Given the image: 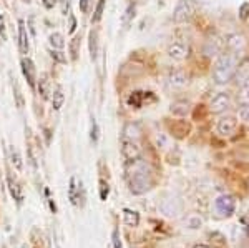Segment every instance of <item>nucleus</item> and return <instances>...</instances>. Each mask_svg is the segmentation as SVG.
Listing matches in <instances>:
<instances>
[{
  "mask_svg": "<svg viewBox=\"0 0 249 248\" xmlns=\"http://www.w3.org/2000/svg\"><path fill=\"white\" fill-rule=\"evenodd\" d=\"M48 42H50L52 49L62 50L63 47H65V38H63V35L60 34V32H53V34L50 35V38H48Z\"/></svg>",
  "mask_w": 249,
  "mask_h": 248,
  "instance_id": "nucleus-21",
  "label": "nucleus"
},
{
  "mask_svg": "<svg viewBox=\"0 0 249 248\" xmlns=\"http://www.w3.org/2000/svg\"><path fill=\"white\" fill-rule=\"evenodd\" d=\"M7 185H9L10 195L14 197V200H17V203L20 205V203H22V200H23V195H22V189H20L17 180L12 178L10 175H9V177H7Z\"/></svg>",
  "mask_w": 249,
  "mask_h": 248,
  "instance_id": "nucleus-17",
  "label": "nucleus"
},
{
  "mask_svg": "<svg viewBox=\"0 0 249 248\" xmlns=\"http://www.w3.org/2000/svg\"><path fill=\"white\" fill-rule=\"evenodd\" d=\"M63 102H65V95H63L62 89H58L52 94V107H53L55 110H60L63 107Z\"/></svg>",
  "mask_w": 249,
  "mask_h": 248,
  "instance_id": "nucleus-22",
  "label": "nucleus"
},
{
  "mask_svg": "<svg viewBox=\"0 0 249 248\" xmlns=\"http://www.w3.org/2000/svg\"><path fill=\"white\" fill-rule=\"evenodd\" d=\"M244 47H246V42H244V38L238 34H232L226 38V49L228 50H232V52H236V54H239Z\"/></svg>",
  "mask_w": 249,
  "mask_h": 248,
  "instance_id": "nucleus-14",
  "label": "nucleus"
},
{
  "mask_svg": "<svg viewBox=\"0 0 249 248\" xmlns=\"http://www.w3.org/2000/svg\"><path fill=\"white\" fill-rule=\"evenodd\" d=\"M163 2H166V0H160V3H163Z\"/></svg>",
  "mask_w": 249,
  "mask_h": 248,
  "instance_id": "nucleus-43",
  "label": "nucleus"
},
{
  "mask_svg": "<svg viewBox=\"0 0 249 248\" xmlns=\"http://www.w3.org/2000/svg\"><path fill=\"white\" fill-rule=\"evenodd\" d=\"M0 42H3V40H2V37H0Z\"/></svg>",
  "mask_w": 249,
  "mask_h": 248,
  "instance_id": "nucleus-44",
  "label": "nucleus"
},
{
  "mask_svg": "<svg viewBox=\"0 0 249 248\" xmlns=\"http://www.w3.org/2000/svg\"><path fill=\"white\" fill-rule=\"evenodd\" d=\"M90 2L91 0H80V10H82L83 14H87L88 9H90Z\"/></svg>",
  "mask_w": 249,
  "mask_h": 248,
  "instance_id": "nucleus-38",
  "label": "nucleus"
},
{
  "mask_svg": "<svg viewBox=\"0 0 249 248\" xmlns=\"http://www.w3.org/2000/svg\"><path fill=\"white\" fill-rule=\"evenodd\" d=\"M68 200L73 207H82L85 200V191H83L82 182L77 177H71L68 183Z\"/></svg>",
  "mask_w": 249,
  "mask_h": 248,
  "instance_id": "nucleus-5",
  "label": "nucleus"
},
{
  "mask_svg": "<svg viewBox=\"0 0 249 248\" xmlns=\"http://www.w3.org/2000/svg\"><path fill=\"white\" fill-rule=\"evenodd\" d=\"M214 210L221 218H228L234 213L236 210V200L231 195H221L214 200Z\"/></svg>",
  "mask_w": 249,
  "mask_h": 248,
  "instance_id": "nucleus-4",
  "label": "nucleus"
},
{
  "mask_svg": "<svg viewBox=\"0 0 249 248\" xmlns=\"http://www.w3.org/2000/svg\"><path fill=\"white\" fill-rule=\"evenodd\" d=\"M196 9H198V5H196L195 0H179L175 7V12H173V19L178 23L190 22L195 17Z\"/></svg>",
  "mask_w": 249,
  "mask_h": 248,
  "instance_id": "nucleus-3",
  "label": "nucleus"
},
{
  "mask_svg": "<svg viewBox=\"0 0 249 248\" xmlns=\"http://www.w3.org/2000/svg\"><path fill=\"white\" fill-rule=\"evenodd\" d=\"M168 55L175 60H184L190 55V49H188V45L183 42H173L171 45L168 47Z\"/></svg>",
  "mask_w": 249,
  "mask_h": 248,
  "instance_id": "nucleus-12",
  "label": "nucleus"
},
{
  "mask_svg": "<svg viewBox=\"0 0 249 248\" xmlns=\"http://www.w3.org/2000/svg\"><path fill=\"white\" fill-rule=\"evenodd\" d=\"M88 49H90L91 60H96L98 57V30H91L88 35Z\"/></svg>",
  "mask_w": 249,
  "mask_h": 248,
  "instance_id": "nucleus-18",
  "label": "nucleus"
},
{
  "mask_svg": "<svg viewBox=\"0 0 249 248\" xmlns=\"http://www.w3.org/2000/svg\"><path fill=\"white\" fill-rule=\"evenodd\" d=\"M111 247L113 248H123V242L122 237H120V230L115 229L113 233H111Z\"/></svg>",
  "mask_w": 249,
  "mask_h": 248,
  "instance_id": "nucleus-33",
  "label": "nucleus"
},
{
  "mask_svg": "<svg viewBox=\"0 0 249 248\" xmlns=\"http://www.w3.org/2000/svg\"><path fill=\"white\" fill-rule=\"evenodd\" d=\"M188 102H175L171 103V112L176 115H186L188 114Z\"/></svg>",
  "mask_w": 249,
  "mask_h": 248,
  "instance_id": "nucleus-27",
  "label": "nucleus"
},
{
  "mask_svg": "<svg viewBox=\"0 0 249 248\" xmlns=\"http://www.w3.org/2000/svg\"><path fill=\"white\" fill-rule=\"evenodd\" d=\"M168 82H170L171 87H184V85H188V75L184 74L183 70H175L170 74Z\"/></svg>",
  "mask_w": 249,
  "mask_h": 248,
  "instance_id": "nucleus-16",
  "label": "nucleus"
},
{
  "mask_svg": "<svg viewBox=\"0 0 249 248\" xmlns=\"http://www.w3.org/2000/svg\"><path fill=\"white\" fill-rule=\"evenodd\" d=\"M42 2H43V5H45V9L52 10L55 5H57V2H58V0H42Z\"/></svg>",
  "mask_w": 249,
  "mask_h": 248,
  "instance_id": "nucleus-39",
  "label": "nucleus"
},
{
  "mask_svg": "<svg viewBox=\"0 0 249 248\" xmlns=\"http://www.w3.org/2000/svg\"><path fill=\"white\" fill-rule=\"evenodd\" d=\"M12 87H14L15 100H17V107H18V109H23V97H22V92H20L18 83L17 82H12Z\"/></svg>",
  "mask_w": 249,
  "mask_h": 248,
  "instance_id": "nucleus-31",
  "label": "nucleus"
},
{
  "mask_svg": "<svg viewBox=\"0 0 249 248\" xmlns=\"http://www.w3.org/2000/svg\"><path fill=\"white\" fill-rule=\"evenodd\" d=\"M241 118L246 120V122H249V105L243 107V110H241Z\"/></svg>",
  "mask_w": 249,
  "mask_h": 248,
  "instance_id": "nucleus-40",
  "label": "nucleus"
},
{
  "mask_svg": "<svg viewBox=\"0 0 249 248\" xmlns=\"http://www.w3.org/2000/svg\"><path fill=\"white\" fill-rule=\"evenodd\" d=\"M103 10H105V0H98V3H96V7H95V14H93V17H91V22L98 23L103 17Z\"/></svg>",
  "mask_w": 249,
  "mask_h": 248,
  "instance_id": "nucleus-28",
  "label": "nucleus"
},
{
  "mask_svg": "<svg viewBox=\"0 0 249 248\" xmlns=\"http://www.w3.org/2000/svg\"><path fill=\"white\" fill-rule=\"evenodd\" d=\"M38 92L42 94L43 98H48V94H50V90H48V78L47 75H42L38 80Z\"/></svg>",
  "mask_w": 249,
  "mask_h": 248,
  "instance_id": "nucleus-29",
  "label": "nucleus"
},
{
  "mask_svg": "<svg viewBox=\"0 0 249 248\" xmlns=\"http://www.w3.org/2000/svg\"><path fill=\"white\" fill-rule=\"evenodd\" d=\"M122 155L128 160H135L142 157V147H140L138 142L135 140H128V138H122Z\"/></svg>",
  "mask_w": 249,
  "mask_h": 248,
  "instance_id": "nucleus-6",
  "label": "nucleus"
},
{
  "mask_svg": "<svg viewBox=\"0 0 249 248\" xmlns=\"http://www.w3.org/2000/svg\"><path fill=\"white\" fill-rule=\"evenodd\" d=\"M20 65H22V74L23 77L27 78L30 87H35V82H37V70H35V63L32 62L29 57H23L20 60Z\"/></svg>",
  "mask_w": 249,
  "mask_h": 248,
  "instance_id": "nucleus-10",
  "label": "nucleus"
},
{
  "mask_svg": "<svg viewBox=\"0 0 249 248\" xmlns=\"http://www.w3.org/2000/svg\"><path fill=\"white\" fill-rule=\"evenodd\" d=\"M142 127L138 125V123L135 122H130L126 123V125L123 127V134H122V138H128V140H135V142H140V138H142Z\"/></svg>",
  "mask_w": 249,
  "mask_h": 248,
  "instance_id": "nucleus-13",
  "label": "nucleus"
},
{
  "mask_svg": "<svg viewBox=\"0 0 249 248\" xmlns=\"http://www.w3.org/2000/svg\"><path fill=\"white\" fill-rule=\"evenodd\" d=\"M70 5L71 0H60V9H62L63 15H70Z\"/></svg>",
  "mask_w": 249,
  "mask_h": 248,
  "instance_id": "nucleus-36",
  "label": "nucleus"
},
{
  "mask_svg": "<svg viewBox=\"0 0 249 248\" xmlns=\"http://www.w3.org/2000/svg\"><path fill=\"white\" fill-rule=\"evenodd\" d=\"M238 102H239V105H243V107L249 105V82L241 85L239 94H238Z\"/></svg>",
  "mask_w": 249,
  "mask_h": 248,
  "instance_id": "nucleus-25",
  "label": "nucleus"
},
{
  "mask_svg": "<svg viewBox=\"0 0 249 248\" xmlns=\"http://www.w3.org/2000/svg\"><path fill=\"white\" fill-rule=\"evenodd\" d=\"M22 248H27V247H25V245H23V247H22Z\"/></svg>",
  "mask_w": 249,
  "mask_h": 248,
  "instance_id": "nucleus-45",
  "label": "nucleus"
},
{
  "mask_svg": "<svg viewBox=\"0 0 249 248\" xmlns=\"http://www.w3.org/2000/svg\"><path fill=\"white\" fill-rule=\"evenodd\" d=\"M236 129H238V120L232 115H226V117H223L218 122V132L223 137H231L236 132Z\"/></svg>",
  "mask_w": 249,
  "mask_h": 248,
  "instance_id": "nucleus-8",
  "label": "nucleus"
},
{
  "mask_svg": "<svg viewBox=\"0 0 249 248\" xmlns=\"http://www.w3.org/2000/svg\"><path fill=\"white\" fill-rule=\"evenodd\" d=\"M0 37H2L3 42L7 40V34H5V19H3V15H2V14H0Z\"/></svg>",
  "mask_w": 249,
  "mask_h": 248,
  "instance_id": "nucleus-37",
  "label": "nucleus"
},
{
  "mask_svg": "<svg viewBox=\"0 0 249 248\" xmlns=\"http://www.w3.org/2000/svg\"><path fill=\"white\" fill-rule=\"evenodd\" d=\"M135 14H136V5H135V3H130V5L126 7V10H124L123 17H122V22H123L124 27H128L131 22H133Z\"/></svg>",
  "mask_w": 249,
  "mask_h": 248,
  "instance_id": "nucleus-23",
  "label": "nucleus"
},
{
  "mask_svg": "<svg viewBox=\"0 0 249 248\" xmlns=\"http://www.w3.org/2000/svg\"><path fill=\"white\" fill-rule=\"evenodd\" d=\"M234 78L239 85H244V83L249 82V60H244V62H239L238 69H236Z\"/></svg>",
  "mask_w": 249,
  "mask_h": 248,
  "instance_id": "nucleus-15",
  "label": "nucleus"
},
{
  "mask_svg": "<svg viewBox=\"0 0 249 248\" xmlns=\"http://www.w3.org/2000/svg\"><path fill=\"white\" fill-rule=\"evenodd\" d=\"M231 107V97L228 94H218L211 100V112L213 114H223Z\"/></svg>",
  "mask_w": 249,
  "mask_h": 248,
  "instance_id": "nucleus-11",
  "label": "nucleus"
},
{
  "mask_svg": "<svg viewBox=\"0 0 249 248\" xmlns=\"http://www.w3.org/2000/svg\"><path fill=\"white\" fill-rule=\"evenodd\" d=\"M123 222H124V225H128V227H138V223H140L138 211L124 209L123 210Z\"/></svg>",
  "mask_w": 249,
  "mask_h": 248,
  "instance_id": "nucleus-19",
  "label": "nucleus"
},
{
  "mask_svg": "<svg viewBox=\"0 0 249 248\" xmlns=\"http://www.w3.org/2000/svg\"><path fill=\"white\" fill-rule=\"evenodd\" d=\"M50 57L58 63H67V55L63 54L62 50H57V49H50Z\"/></svg>",
  "mask_w": 249,
  "mask_h": 248,
  "instance_id": "nucleus-30",
  "label": "nucleus"
},
{
  "mask_svg": "<svg viewBox=\"0 0 249 248\" xmlns=\"http://www.w3.org/2000/svg\"><path fill=\"white\" fill-rule=\"evenodd\" d=\"M124 172H126L128 189H130L133 195H143L153 189L155 185L153 172H151V167L142 157L135 160H128Z\"/></svg>",
  "mask_w": 249,
  "mask_h": 248,
  "instance_id": "nucleus-1",
  "label": "nucleus"
},
{
  "mask_svg": "<svg viewBox=\"0 0 249 248\" xmlns=\"http://www.w3.org/2000/svg\"><path fill=\"white\" fill-rule=\"evenodd\" d=\"M90 140L93 145H96L100 140V127H98V122H96L95 117H91V123H90Z\"/></svg>",
  "mask_w": 249,
  "mask_h": 248,
  "instance_id": "nucleus-26",
  "label": "nucleus"
},
{
  "mask_svg": "<svg viewBox=\"0 0 249 248\" xmlns=\"http://www.w3.org/2000/svg\"><path fill=\"white\" fill-rule=\"evenodd\" d=\"M22 2H25V3H30V2H32V0H22Z\"/></svg>",
  "mask_w": 249,
  "mask_h": 248,
  "instance_id": "nucleus-42",
  "label": "nucleus"
},
{
  "mask_svg": "<svg viewBox=\"0 0 249 248\" xmlns=\"http://www.w3.org/2000/svg\"><path fill=\"white\" fill-rule=\"evenodd\" d=\"M80 45H82V37L80 35H75L70 42V55H71V60H77L78 58V54H80Z\"/></svg>",
  "mask_w": 249,
  "mask_h": 248,
  "instance_id": "nucleus-24",
  "label": "nucleus"
},
{
  "mask_svg": "<svg viewBox=\"0 0 249 248\" xmlns=\"http://www.w3.org/2000/svg\"><path fill=\"white\" fill-rule=\"evenodd\" d=\"M100 198L102 200H107L108 195H110V187H108V183L105 182L103 178H100Z\"/></svg>",
  "mask_w": 249,
  "mask_h": 248,
  "instance_id": "nucleus-32",
  "label": "nucleus"
},
{
  "mask_svg": "<svg viewBox=\"0 0 249 248\" xmlns=\"http://www.w3.org/2000/svg\"><path fill=\"white\" fill-rule=\"evenodd\" d=\"M10 162H12V165L15 167L18 172H22L23 170V160H22V155H20V152L15 149L14 145L10 147Z\"/></svg>",
  "mask_w": 249,
  "mask_h": 248,
  "instance_id": "nucleus-20",
  "label": "nucleus"
},
{
  "mask_svg": "<svg viewBox=\"0 0 249 248\" xmlns=\"http://www.w3.org/2000/svg\"><path fill=\"white\" fill-rule=\"evenodd\" d=\"M195 248H211V247H208V245H196Z\"/></svg>",
  "mask_w": 249,
  "mask_h": 248,
  "instance_id": "nucleus-41",
  "label": "nucleus"
},
{
  "mask_svg": "<svg viewBox=\"0 0 249 248\" xmlns=\"http://www.w3.org/2000/svg\"><path fill=\"white\" fill-rule=\"evenodd\" d=\"M238 65H239V54L226 49L219 55L214 67H213V78H214V82L219 83V85L231 82L234 78Z\"/></svg>",
  "mask_w": 249,
  "mask_h": 248,
  "instance_id": "nucleus-2",
  "label": "nucleus"
},
{
  "mask_svg": "<svg viewBox=\"0 0 249 248\" xmlns=\"http://www.w3.org/2000/svg\"><path fill=\"white\" fill-rule=\"evenodd\" d=\"M248 17H249V2H243L239 7V19L248 20Z\"/></svg>",
  "mask_w": 249,
  "mask_h": 248,
  "instance_id": "nucleus-34",
  "label": "nucleus"
},
{
  "mask_svg": "<svg viewBox=\"0 0 249 248\" xmlns=\"http://www.w3.org/2000/svg\"><path fill=\"white\" fill-rule=\"evenodd\" d=\"M30 49V37H29V30H27L25 20L20 19L18 20V50L20 54L27 55Z\"/></svg>",
  "mask_w": 249,
  "mask_h": 248,
  "instance_id": "nucleus-9",
  "label": "nucleus"
},
{
  "mask_svg": "<svg viewBox=\"0 0 249 248\" xmlns=\"http://www.w3.org/2000/svg\"><path fill=\"white\" fill-rule=\"evenodd\" d=\"M148 100H151L153 102L155 100V95L151 94V92H131L130 97H128V105L131 107V109H142V107L144 105V103H148Z\"/></svg>",
  "mask_w": 249,
  "mask_h": 248,
  "instance_id": "nucleus-7",
  "label": "nucleus"
},
{
  "mask_svg": "<svg viewBox=\"0 0 249 248\" xmlns=\"http://www.w3.org/2000/svg\"><path fill=\"white\" fill-rule=\"evenodd\" d=\"M77 30V19H75L73 14L68 15V34H75Z\"/></svg>",
  "mask_w": 249,
  "mask_h": 248,
  "instance_id": "nucleus-35",
  "label": "nucleus"
}]
</instances>
